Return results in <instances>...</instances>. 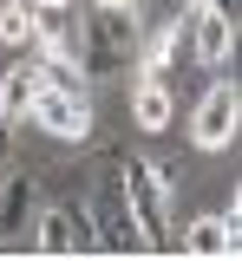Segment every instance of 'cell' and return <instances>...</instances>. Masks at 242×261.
Returning <instances> with one entry per match:
<instances>
[{
  "label": "cell",
  "instance_id": "cell-7",
  "mask_svg": "<svg viewBox=\"0 0 242 261\" xmlns=\"http://www.w3.org/2000/svg\"><path fill=\"white\" fill-rule=\"evenodd\" d=\"M183 33H190V53H197V65H223L229 53H236V20L229 13H209V7H183Z\"/></svg>",
  "mask_w": 242,
  "mask_h": 261
},
{
  "label": "cell",
  "instance_id": "cell-5",
  "mask_svg": "<svg viewBox=\"0 0 242 261\" xmlns=\"http://www.w3.org/2000/svg\"><path fill=\"white\" fill-rule=\"evenodd\" d=\"M236 124H242V92L229 79H216L197 98V111H190V137H197V150H229L236 144Z\"/></svg>",
  "mask_w": 242,
  "mask_h": 261
},
{
  "label": "cell",
  "instance_id": "cell-14",
  "mask_svg": "<svg viewBox=\"0 0 242 261\" xmlns=\"http://www.w3.org/2000/svg\"><path fill=\"white\" fill-rule=\"evenodd\" d=\"M197 7H209V13H229V20H242V0H197Z\"/></svg>",
  "mask_w": 242,
  "mask_h": 261
},
{
  "label": "cell",
  "instance_id": "cell-6",
  "mask_svg": "<svg viewBox=\"0 0 242 261\" xmlns=\"http://www.w3.org/2000/svg\"><path fill=\"white\" fill-rule=\"evenodd\" d=\"M33 248L39 255H85V248H99L92 242V222H85V209L79 202H59V209H33Z\"/></svg>",
  "mask_w": 242,
  "mask_h": 261
},
{
  "label": "cell",
  "instance_id": "cell-13",
  "mask_svg": "<svg viewBox=\"0 0 242 261\" xmlns=\"http://www.w3.org/2000/svg\"><path fill=\"white\" fill-rule=\"evenodd\" d=\"M20 46H33V13L27 0H0V53H20Z\"/></svg>",
  "mask_w": 242,
  "mask_h": 261
},
{
  "label": "cell",
  "instance_id": "cell-10",
  "mask_svg": "<svg viewBox=\"0 0 242 261\" xmlns=\"http://www.w3.org/2000/svg\"><path fill=\"white\" fill-rule=\"evenodd\" d=\"M177 46H183V20H164V27H151V39H138V72H144V79H171Z\"/></svg>",
  "mask_w": 242,
  "mask_h": 261
},
{
  "label": "cell",
  "instance_id": "cell-2",
  "mask_svg": "<svg viewBox=\"0 0 242 261\" xmlns=\"http://www.w3.org/2000/svg\"><path fill=\"white\" fill-rule=\"evenodd\" d=\"M183 190V176L157 170L151 157H125V202H131V222H138V242L171 255L177 235H171V196Z\"/></svg>",
  "mask_w": 242,
  "mask_h": 261
},
{
  "label": "cell",
  "instance_id": "cell-16",
  "mask_svg": "<svg viewBox=\"0 0 242 261\" xmlns=\"http://www.w3.org/2000/svg\"><path fill=\"white\" fill-rule=\"evenodd\" d=\"M99 7H138V0H99Z\"/></svg>",
  "mask_w": 242,
  "mask_h": 261
},
{
  "label": "cell",
  "instance_id": "cell-4",
  "mask_svg": "<svg viewBox=\"0 0 242 261\" xmlns=\"http://www.w3.org/2000/svg\"><path fill=\"white\" fill-rule=\"evenodd\" d=\"M27 124H39L53 144H85V137H92V98L85 92H59V85H39Z\"/></svg>",
  "mask_w": 242,
  "mask_h": 261
},
{
  "label": "cell",
  "instance_id": "cell-11",
  "mask_svg": "<svg viewBox=\"0 0 242 261\" xmlns=\"http://www.w3.org/2000/svg\"><path fill=\"white\" fill-rule=\"evenodd\" d=\"M190 255H203V261H223V255H236V228L223 222V216H203V222H190L183 235H177Z\"/></svg>",
  "mask_w": 242,
  "mask_h": 261
},
{
  "label": "cell",
  "instance_id": "cell-1",
  "mask_svg": "<svg viewBox=\"0 0 242 261\" xmlns=\"http://www.w3.org/2000/svg\"><path fill=\"white\" fill-rule=\"evenodd\" d=\"M85 209V222H92V242H99L105 255H138V222H131V202H125V157L118 150H105L99 157V176H92V196L79 202Z\"/></svg>",
  "mask_w": 242,
  "mask_h": 261
},
{
  "label": "cell",
  "instance_id": "cell-15",
  "mask_svg": "<svg viewBox=\"0 0 242 261\" xmlns=\"http://www.w3.org/2000/svg\"><path fill=\"white\" fill-rule=\"evenodd\" d=\"M7 144H13V118L0 111V157H7Z\"/></svg>",
  "mask_w": 242,
  "mask_h": 261
},
{
  "label": "cell",
  "instance_id": "cell-12",
  "mask_svg": "<svg viewBox=\"0 0 242 261\" xmlns=\"http://www.w3.org/2000/svg\"><path fill=\"white\" fill-rule=\"evenodd\" d=\"M33 92H39V72H33V65H0V111H7L13 124H27Z\"/></svg>",
  "mask_w": 242,
  "mask_h": 261
},
{
  "label": "cell",
  "instance_id": "cell-3",
  "mask_svg": "<svg viewBox=\"0 0 242 261\" xmlns=\"http://www.w3.org/2000/svg\"><path fill=\"white\" fill-rule=\"evenodd\" d=\"M85 79H111L125 65H138V7H99V20H85Z\"/></svg>",
  "mask_w": 242,
  "mask_h": 261
},
{
  "label": "cell",
  "instance_id": "cell-9",
  "mask_svg": "<svg viewBox=\"0 0 242 261\" xmlns=\"http://www.w3.org/2000/svg\"><path fill=\"white\" fill-rule=\"evenodd\" d=\"M177 105H171V79H138L131 85V124L138 130H171Z\"/></svg>",
  "mask_w": 242,
  "mask_h": 261
},
{
  "label": "cell",
  "instance_id": "cell-8",
  "mask_svg": "<svg viewBox=\"0 0 242 261\" xmlns=\"http://www.w3.org/2000/svg\"><path fill=\"white\" fill-rule=\"evenodd\" d=\"M33 209H39V183L27 170H7L0 176V235H20L33 222Z\"/></svg>",
  "mask_w": 242,
  "mask_h": 261
}]
</instances>
